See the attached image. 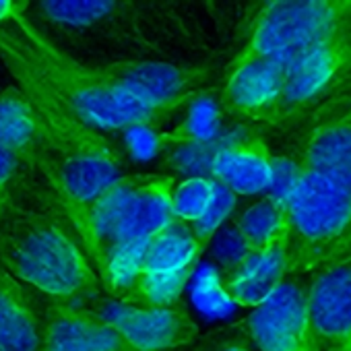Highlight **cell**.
I'll list each match as a JSON object with an SVG mask.
<instances>
[{
  "label": "cell",
  "instance_id": "8fae6325",
  "mask_svg": "<svg viewBox=\"0 0 351 351\" xmlns=\"http://www.w3.org/2000/svg\"><path fill=\"white\" fill-rule=\"evenodd\" d=\"M308 310L322 351H351V250L312 273Z\"/></svg>",
  "mask_w": 351,
  "mask_h": 351
},
{
  "label": "cell",
  "instance_id": "7c38bea8",
  "mask_svg": "<svg viewBox=\"0 0 351 351\" xmlns=\"http://www.w3.org/2000/svg\"><path fill=\"white\" fill-rule=\"evenodd\" d=\"M0 147L21 159L29 171L48 182L52 169L50 143L44 120L19 85L0 91Z\"/></svg>",
  "mask_w": 351,
  "mask_h": 351
},
{
  "label": "cell",
  "instance_id": "52a82bcc",
  "mask_svg": "<svg viewBox=\"0 0 351 351\" xmlns=\"http://www.w3.org/2000/svg\"><path fill=\"white\" fill-rule=\"evenodd\" d=\"M295 163L351 189V83L312 110Z\"/></svg>",
  "mask_w": 351,
  "mask_h": 351
},
{
  "label": "cell",
  "instance_id": "5bb4252c",
  "mask_svg": "<svg viewBox=\"0 0 351 351\" xmlns=\"http://www.w3.org/2000/svg\"><path fill=\"white\" fill-rule=\"evenodd\" d=\"M42 351H134L104 316L87 306L50 304L44 312Z\"/></svg>",
  "mask_w": 351,
  "mask_h": 351
},
{
  "label": "cell",
  "instance_id": "cb8c5ba5",
  "mask_svg": "<svg viewBox=\"0 0 351 351\" xmlns=\"http://www.w3.org/2000/svg\"><path fill=\"white\" fill-rule=\"evenodd\" d=\"M213 254L219 261V265L226 269V273H230L238 265L244 263V258L250 254V248L246 246V242L242 240V236L238 234V230L232 226V228L221 230L217 234V244L213 248Z\"/></svg>",
  "mask_w": 351,
  "mask_h": 351
},
{
  "label": "cell",
  "instance_id": "44dd1931",
  "mask_svg": "<svg viewBox=\"0 0 351 351\" xmlns=\"http://www.w3.org/2000/svg\"><path fill=\"white\" fill-rule=\"evenodd\" d=\"M215 193V180L209 176H189L173 186L171 213L176 221L193 226L207 211Z\"/></svg>",
  "mask_w": 351,
  "mask_h": 351
},
{
  "label": "cell",
  "instance_id": "4316f807",
  "mask_svg": "<svg viewBox=\"0 0 351 351\" xmlns=\"http://www.w3.org/2000/svg\"><path fill=\"white\" fill-rule=\"evenodd\" d=\"M349 83H351V75H349V77H347V81H345V83H343V87H345V85H349ZM337 91H339V89H337Z\"/></svg>",
  "mask_w": 351,
  "mask_h": 351
},
{
  "label": "cell",
  "instance_id": "2e32d148",
  "mask_svg": "<svg viewBox=\"0 0 351 351\" xmlns=\"http://www.w3.org/2000/svg\"><path fill=\"white\" fill-rule=\"evenodd\" d=\"M287 279H293L289 240L267 252H250L242 265L226 273L221 289L223 298L232 304L254 310L263 306Z\"/></svg>",
  "mask_w": 351,
  "mask_h": 351
},
{
  "label": "cell",
  "instance_id": "7402d4cb",
  "mask_svg": "<svg viewBox=\"0 0 351 351\" xmlns=\"http://www.w3.org/2000/svg\"><path fill=\"white\" fill-rule=\"evenodd\" d=\"M236 197L230 189H226L223 184H219L215 180V193H213V199L207 207V211L201 215L199 221H195L191 226L197 242L201 244L203 250H207V246H211V242L217 238V234L221 232L226 219L234 213L236 209Z\"/></svg>",
  "mask_w": 351,
  "mask_h": 351
},
{
  "label": "cell",
  "instance_id": "d6986e66",
  "mask_svg": "<svg viewBox=\"0 0 351 351\" xmlns=\"http://www.w3.org/2000/svg\"><path fill=\"white\" fill-rule=\"evenodd\" d=\"M234 228L250 252H267L289 240V213L283 197L269 195L246 207Z\"/></svg>",
  "mask_w": 351,
  "mask_h": 351
},
{
  "label": "cell",
  "instance_id": "e0dca14e",
  "mask_svg": "<svg viewBox=\"0 0 351 351\" xmlns=\"http://www.w3.org/2000/svg\"><path fill=\"white\" fill-rule=\"evenodd\" d=\"M44 314L29 289L0 267V351H42Z\"/></svg>",
  "mask_w": 351,
  "mask_h": 351
},
{
  "label": "cell",
  "instance_id": "7a4b0ae2",
  "mask_svg": "<svg viewBox=\"0 0 351 351\" xmlns=\"http://www.w3.org/2000/svg\"><path fill=\"white\" fill-rule=\"evenodd\" d=\"M0 267L50 304L99 300L101 279L91 258L50 213L15 207L0 221Z\"/></svg>",
  "mask_w": 351,
  "mask_h": 351
},
{
  "label": "cell",
  "instance_id": "ba28073f",
  "mask_svg": "<svg viewBox=\"0 0 351 351\" xmlns=\"http://www.w3.org/2000/svg\"><path fill=\"white\" fill-rule=\"evenodd\" d=\"M258 351H322L308 310V287L287 279L244 320Z\"/></svg>",
  "mask_w": 351,
  "mask_h": 351
},
{
  "label": "cell",
  "instance_id": "5b68a950",
  "mask_svg": "<svg viewBox=\"0 0 351 351\" xmlns=\"http://www.w3.org/2000/svg\"><path fill=\"white\" fill-rule=\"evenodd\" d=\"M351 25V0H277L254 15L226 71L261 58L291 62L298 54Z\"/></svg>",
  "mask_w": 351,
  "mask_h": 351
},
{
  "label": "cell",
  "instance_id": "ffe728a7",
  "mask_svg": "<svg viewBox=\"0 0 351 351\" xmlns=\"http://www.w3.org/2000/svg\"><path fill=\"white\" fill-rule=\"evenodd\" d=\"M195 275L193 269L186 271H173V273H149L138 275L120 302L147 306V308H173L178 304L189 279Z\"/></svg>",
  "mask_w": 351,
  "mask_h": 351
},
{
  "label": "cell",
  "instance_id": "4fadbf2b",
  "mask_svg": "<svg viewBox=\"0 0 351 351\" xmlns=\"http://www.w3.org/2000/svg\"><path fill=\"white\" fill-rule=\"evenodd\" d=\"M287 62L261 58L226 71L219 101L226 112L252 122H269L277 110Z\"/></svg>",
  "mask_w": 351,
  "mask_h": 351
},
{
  "label": "cell",
  "instance_id": "8992f818",
  "mask_svg": "<svg viewBox=\"0 0 351 351\" xmlns=\"http://www.w3.org/2000/svg\"><path fill=\"white\" fill-rule=\"evenodd\" d=\"M351 75V25L298 54L285 71V81L271 124H283L312 112L343 87Z\"/></svg>",
  "mask_w": 351,
  "mask_h": 351
},
{
  "label": "cell",
  "instance_id": "9a60e30c",
  "mask_svg": "<svg viewBox=\"0 0 351 351\" xmlns=\"http://www.w3.org/2000/svg\"><path fill=\"white\" fill-rule=\"evenodd\" d=\"M277 161L258 134L230 141L211 159V178L240 197L267 193L275 182Z\"/></svg>",
  "mask_w": 351,
  "mask_h": 351
},
{
  "label": "cell",
  "instance_id": "277c9868",
  "mask_svg": "<svg viewBox=\"0 0 351 351\" xmlns=\"http://www.w3.org/2000/svg\"><path fill=\"white\" fill-rule=\"evenodd\" d=\"M289 213L291 273H316L351 250V189L330 176L293 163L283 193Z\"/></svg>",
  "mask_w": 351,
  "mask_h": 351
},
{
  "label": "cell",
  "instance_id": "603a6c76",
  "mask_svg": "<svg viewBox=\"0 0 351 351\" xmlns=\"http://www.w3.org/2000/svg\"><path fill=\"white\" fill-rule=\"evenodd\" d=\"M25 169L27 167L21 163L19 157L0 147V221L17 207L15 199Z\"/></svg>",
  "mask_w": 351,
  "mask_h": 351
},
{
  "label": "cell",
  "instance_id": "9c48e42d",
  "mask_svg": "<svg viewBox=\"0 0 351 351\" xmlns=\"http://www.w3.org/2000/svg\"><path fill=\"white\" fill-rule=\"evenodd\" d=\"M91 310L104 316L134 351H178L193 345L201 328L182 308H147L114 298L95 300Z\"/></svg>",
  "mask_w": 351,
  "mask_h": 351
},
{
  "label": "cell",
  "instance_id": "d4e9b609",
  "mask_svg": "<svg viewBox=\"0 0 351 351\" xmlns=\"http://www.w3.org/2000/svg\"><path fill=\"white\" fill-rule=\"evenodd\" d=\"M32 9V3L27 0H0V25L13 23L17 17L27 15Z\"/></svg>",
  "mask_w": 351,
  "mask_h": 351
},
{
  "label": "cell",
  "instance_id": "ac0fdd59",
  "mask_svg": "<svg viewBox=\"0 0 351 351\" xmlns=\"http://www.w3.org/2000/svg\"><path fill=\"white\" fill-rule=\"evenodd\" d=\"M203 252L205 250L197 242L191 226L173 219L145 244L136 277L149 273H173L186 269L197 271Z\"/></svg>",
  "mask_w": 351,
  "mask_h": 351
},
{
  "label": "cell",
  "instance_id": "6da1fadb",
  "mask_svg": "<svg viewBox=\"0 0 351 351\" xmlns=\"http://www.w3.org/2000/svg\"><path fill=\"white\" fill-rule=\"evenodd\" d=\"M0 60L44 120L52 155L48 186L77 230L93 201L124 176L118 149L106 132L87 124L54 93L44 77L13 46L3 25Z\"/></svg>",
  "mask_w": 351,
  "mask_h": 351
},
{
  "label": "cell",
  "instance_id": "30bf717a",
  "mask_svg": "<svg viewBox=\"0 0 351 351\" xmlns=\"http://www.w3.org/2000/svg\"><path fill=\"white\" fill-rule=\"evenodd\" d=\"M99 66L132 97L163 116L199 95L195 87L207 79V71L201 66L159 60H112Z\"/></svg>",
  "mask_w": 351,
  "mask_h": 351
},
{
  "label": "cell",
  "instance_id": "484cf974",
  "mask_svg": "<svg viewBox=\"0 0 351 351\" xmlns=\"http://www.w3.org/2000/svg\"><path fill=\"white\" fill-rule=\"evenodd\" d=\"M219 351H250L248 347H244V345H238V343H232V345H223Z\"/></svg>",
  "mask_w": 351,
  "mask_h": 351
},
{
  "label": "cell",
  "instance_id": "3957f363",
  "mask_svg": "<svg viewBox=\"0 0 351 351\" xmlns=\"http://www.w3.org/2000/svg\"><path fill=\"white\" fill-rule=\"evenodd\" d=\"M13 46L44 77L54 93L101 132L149 128L163 118L114 83L99 64H87L62 50L29 15L3 25Z\"/></svg>",
  "mask_w": 351,
  "mask_h": 351
}]
</instances>
